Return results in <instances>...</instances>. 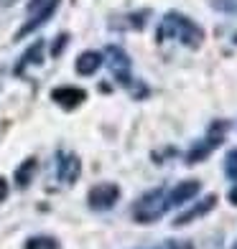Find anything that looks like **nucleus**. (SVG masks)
Here are the masks:
<instances>
[{
    "label": "nucleus",
    "mask_w": 237,
    "mask_h": 249,
    "mask_svg": "<svg viewBox=\"0 0 237 249\" xmlns=\"http://www.w3.org/2000/svg\"><path fill=\"white\" fill-rule=\"evenodd\" d=\"M158 38H176L186 43V46L197 49L201 38H204V33L201 28L194 23V20H189L186 16L181 13H168L163 20H161V28H158Z\"/></svg>",
    "instance_id": "f257e3e1"
},
{
    "label": "nucleus",
    "mask_w": 237,
    "mask_h": 249,
    "mask_svg": "<svg viewBox=\"0 0 237 249\" xmlns=\"http://www.w3.org/2000/svg\"><path fill=\"white\" fill-rule=\"evenodd\" d=\"M166 211H168L166 188H158V191L145 194L138 203H135L133 216H135V221H140V224H151V221H156V219H161Z\"/></svg>",
    "instance_id": "f03ea898"
},
{
    "label": "nucleus",
    "mask_w": 237,
    "mask_h": 249,
    "mask_svg": "<svg viewBox=\"0 0 237 249\" xmlns=\"http://www.w3.org/2000/svg\"><path fill=\"white\" fill-rule=\"evenodd\" d=\"M56 8H59V0H33V3L28 5L31 18H28V23L18 31V36H26V33H31L33 28L43 26V23H46V20L54 16Z\"/></svg>",
    "instance_id": "7ed1b4c3"
},
{
    "label": "nucleus",
    "mask_w": 237,
    "mask_h": 249,
    "mask_svg": "<svg viewBox=\"0 0 237 249\" xmlns=\"http://www.w3.org/2000/svg\"><path fill=\"white\" fill-rule=\"evenodd\" d=\"M105 59H107V66H110L112 76H115L120 84H128L130 82V56L118 46H110L105 51Z\"/></svg>",
    "instance_id": "20e7f679"
},
{
    "label": "nucleus",
    "mask_w": 237,
    "mask_h": 249,
    "mask_svg": "<svg viewBox=\"0 0 237 249\" xmlns=\"http://www.w3.org/2000/svg\"><path fill=\"white\" fill-rule=\"evenodd\" d=\"M120 198V188L115 183H99L89 191V206L97 209V211H105V209H112L115 201Z\"/></svg>",
    "instance_id": "39448f33"
},
{
    "label": "nucleus",
    "mask_w": 237,
    "mask_h": 249,
    "mask_svg": "<svg viewBox=\"0 0 237 249\" xmlns=\"http://www.w3.org/2000/svg\"><path fill=\"white\" fill-rule=\"evenodd\" d=\"M199 188L201 183L199 180H184V183H176V188H171L166 194V203H168V209H178V206H184L186 201H191L197 194H199Z\"/></svg>",
    "instance_id": "423d86ee"
},
{
    "label": "nucleus",
    "mask_w": 237,
    "mask_h": 249,
    "mask_svg": "<svg viewBox=\"0 0 237 249\" xmlns=\"http://www.w3.org/2000/svg\"><path fill=\"white\" fill-rule=\"evenodd\" d=\"M217 206V196H207V198H201L194 209H189L186 213H181V216H176V221H174V226H186V224H191L194 219H201V216H207V213Z\"/></svg>",
    "instance_id": "0eeeda50"
},
{
    "label": "nucleus",
    "mask_w": 237,
    "mask_h": 249,
    "mask_svg": "<svg viewBox=\"0 0 237 249\" xmlns=\"http://www.w3.org/2000/svg\"><path fill=\"white\" fill-rule=\"evenodd\" d=\"M56 173H59V180H64V183H74L79 178V158L72 155V153H61Z\"/></svg>",
    "instance_id": "6e6552de"
},
{
    "label": "nucleus",
    "mask_w": 237,
    "mask_h": 249,
    "mask_svg": "<svg viewBox=\"0 0 237 249\" xmlns=\"http://www.w3.org/2000/svg\"><path fill=\"white\" fill-rule=\"evenodd\" d=\"M105 61V56L102 53H97V51H84V53H79V59H77V74H82V76H92L99 66H102Z\"/></svg>",
    "instance_id": "1a4fd4ad"
},
{
    "label": "nucleus",
    "mask_w": 237,
    "mask_h": 249,
    "mask_svg": "<svg viewBox=\"0 0 237 249\" xmlns=\"http://www.w3.org/2000/svg\"><path fill=\"white\" fill-rule=\"evenodd\" d=\"M54 102H59L61 107H77L79 102H84V92L77 87H61V89H54Z\"/></svg>",
    "instance_id": "9d476101"
},
{
    "label": "nucleus",
    "mask_w": 237,
    "mask_h": 249,
    "mask_svg": "<svg viewBox=\"0 0 237 249\" xmlns=\"http://www.w3.org/2000/svg\"><path fill=\"white\" fill-rule=\"evenodd\" d=\"M33 173H36V160L31 158V160H26V163L16 171V180H18V186H28V180L33 178Z\"/></svg>",
    "instance_id": "9b49d317"
},
{
    "label": "nucleus",
    "mask_w": 237,
    "mask_h": 249,
    "mask_svg": "<svg viewBox=\"0 0 237 249\" xmlns=\"http://www.w3.org/2000/svg\"><path fill=\"white\" fill-rule=\"evenodd\" d=\"M26 249H59L56 239H49V236H33V239L26 242Z\"/></svg>",
    "instance_id": "f8f14e48"
},
{
    "label": "nucleus",
    "mask_w": 237,
    "mask_h": 249,
    "mask_svg": "<svg viewBox=\"0 0 237 249\" xmlns=\"http://www.w3.org/2000/svg\"><path fill=\"white\" fill-rule=\"evenodd\" d=\"M41 51H43V43H36L33 49H28V51L23 53V59H20L18 71H23V66H28V64H39V56H41Z\"/></svg>",
    "instance_id": "ddd939ff"
},
{
    "label": "nucleus",
    "mask_w": 237,
    "mask_h": 249,
    "mask_svg": "<svg viewBox=\"0 0 237 249\" xmlns=\"http://www.w3.org/2000/svg\"><path fill=\"white\" fill-rule=\"evenodd\" d=\"M224 173L232 180H237V150H230L227 158H224Z\"/></svg>",
    "instance_id": "4468645a"
},
{
    "label": "nucleus",
    "mask_w": 237,
    "mask_h": 249,
    "mask_svg": "<svg viewBox=\"0 0 237 249\" xmlns=\"http://www.w3.org/2000/svg\"><path fill=\"white\" fill-rule=\"evenodd\" d=\"M5 198H8V180L0 178V203H3Z\"/></svg>",
    "instance_id": "2eb2a0df"
},
{
    "label": "nucleus",
    "mask_w": 237,
    "mask_h": 249,
    "mask_svg": "<svg viewBox=\"0 0 237 249\" xmlns=\"http://www.w3.org/2000/svg\"><path fill=\"white\" fill-rule=\"evenodd\" d=\"M230 201H232V203H235V206H237V186H235V188L230 191Z\"/></svg>",
    "instance_id": "dca6fc26"
},
{
    "label": "nucleus",
    "mask_w": 237,
    "mask_h": 249,
    "mask_svg": "<svg viewBox=\"0 0 237 249\" xmlns=\"http://www.w3.org/2000/svg\"><path fill=\"white\" fill-rule=\"evenodd\" d=\"M151 249H171V247H151Z\"/></svg>",
    "instance_id": "f3484780"
},
{
    "label": "nucleus",
    "mask_w": 237,
    "mask_h": 249,
    "mask_svg": "<svg viewBox=\"0 0 237 249\" xmlns=\"http://www.w3.org/2000/svg\"><path fill=\"white\" fill-rule=\"evenodd\" d=\"M235 249H237V244H235Z\"/></svg>",
    "instance_id": "a211bd4d"
}]
</instances>
